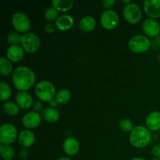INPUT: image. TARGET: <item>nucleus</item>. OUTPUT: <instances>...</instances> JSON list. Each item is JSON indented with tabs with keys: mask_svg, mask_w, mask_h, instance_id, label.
<instances>
[{
	"mask_svg": "<svg viewBox=\"0 0 160 160\" xmlns=\"http://www.w3.org/2000/svg\"><path fill=\"white\" fill-rule=\"evenodd\" d=\"M12 79V83L17 90L20 92H26L34 85L35 75L31 69L20 66L14 70Z\"/></svg>",
	"mask_w": 160,
	"mask_h": 160,
	"instance_id": "1",
	"label": "nucleus"
},
{
	"mask_svg": "<svg viewBox=\"0 0 160 160\" xmlns=\"http://www.w3.org/2000/svg\"><path fill=\"white\" fill-rule=\"evenodd\" d=\"M150 131L144 126H136L129 135V142L131 145L138 148L146 147L151 142Z\"/></svg>",
	"mask_w": 160,
	"mask_h": 160,
	"instance_id": "2",
	"label": "nucleus"
},
{
	"mask_svg": "<svg viewBox=\"0 0 160 160\" xmlns=\"http://www.w3.org/2000/svg\"><path fill=\"white\" fill-rule=\"evenodd\" d=\"M34 93L39 100L47 102L53 101L56 96V88L48 81H41L36 84Z\"/></svg>",
	"mask_w": 160,
	"mask_h": 160,
	"instance_id": "3",
	"label": "nucleus"
},
{
	"mask_svg": "<svg viewBox=\"0 0 160 160\" xmlns=\"http://www.w3.org/2000/svg\"><path fill=\"white\" fill-rule=\"evenodd\" d=\"M128 47L133 52L142 53L149 49L151 47V42L147 36L137 34L130 39L128 42Z\"/></svg>",
	"mask_w": 160,
	"mask_h": 160,
	"instance_id": "4",
	"label": "nucleus"
},
{
	"mask_svg": "<svg viewBox=\"0 0 160 160\" xmlns=\"http://www.w3.org/2000/svg\"><path fill=\"white\" fill-rule=\"evenodd\" d=\"M21 45L25 52L34 53L37 52L40 47V39L34 33L27 32L22 35Z\"/></svg>",
	"mask_w": 160,
	"mask_h": 160,
	"instance_id": "5",
	"label": "nucleus"
},
{
	"mask_svg": "<svg viewBox=\"0 0 160 160\" xmlns=\"http://www.w3.org/2000/svg\"><path fill=\"white\" fill-rule=\"evenodd\" d=\"M12 24L19 33H27L31 28L30 19L24 12H17L12 17Z\"/></svg>",
	"mask_w": 160,
	"mask_h": 160,
	"instance_id": "6",
	"label": "nucleus"
},
{
	"mask_svg": "<svg viewBox=\"0 0 160 160\" xmlns=\"http://www.w3.org/2000/svg\"><path fill=\"white\" fill-rule=\"evenodd\" d=\"M17 138V130L13 124L3 123L0 128V142L1 144L10 145Z\"/></svg>",
	"mask_w": 160,
	"mask_h": 160,
	"instance_id": "7",
	"label": "nucleus"
},
{
	"mask_svg": "<svg viewBox=\"0 0 160 160\" xmlns=\"http://www.w3.org/2000/svg\"><path fill=\"white\" fill-rule=\"evenodd\" d=\"M123 16L130 23H136L142 18V9L136 3L126 5L123 9Z\"/></svg>",
	"mask_w": 160,
	"mask_h": 160,
	"instance_id": "8",
	"label": "nucleus"
},
{
	"mask_svg": "<svg viewBox=\"0 0 160 160\" xmlns=\"http://www.w3.org/2000/svg\"><path fill=\"white\" fill-rule=\"evenodd\" d=\"M100 22L102 26L106 29H113L119 23L118 13L112 9H106L102 12Z\"/></svg>",
	"mask_w": 160,
	"mask_h": 160,
	"instance_id": "9",
	"label": "nucleus"
},
{
	"mask_svg": "<svg viewBox=\"0 0 160 160\" xmlns=\"http://www.w3.org/2000/svg\"><path fill=\"white\" fill-rule=\"evenodd\" d=\"M42 114L34 111H31L23 116L22 118V123L25 128L32 129L38 127L42 123Z\"/></svg>",
	"mask_w": 160,
	"mask_h": 160,
	"instance_id": "10",
	"label": "nucleus"
},
{
	"mask_svg": "<svg viewBox=\"0 0 160 160\" xmlns=\"http://www.w3.org/2000/svg\"><path fill=\"white\" fill-rule=\"evenodd\" d=\"M142 29L148 37L156 38L159 35L160 25L154 19H145L142 23Z\"/></svg>",
	"mask_w": 160,
	"mask_h": 160,
	"instance_id": "11",
	"label": "nucleus"
},
{
	"mask_svg": "<svg viewBox=\"0 0 160 160\" xmlns=\"http://www.w3.org/2000/svg\"><path fill=\"white\" fill-rule=\"evenodd\" d=\"M143 7L146 15L150 18L160 17V0H145Z\"/></svg>",
	"mask_w": 160,
	"mask_h": 160,
	"instance_id": "12",
	"label": "nucleus"
},
{
	"mask_svg": "<svg viewBox=\"0 0 160 160\" xmlns=\"http://www.w3.org/2000/svg\"><path fill=\"white\" fill-rule=\"evenodd\" d=\"M24 55L23 47L19 45H10L6 50V58L12 62H19L21 60Z\"/></svg>",
	"mask_w": 160,
	"mask_h": 160,
	"instance_id": "13",
	"label": "nucleus"
},
{
	"mask_svg": "<svg viewBox=\"0 0 160 160\" xmlns=\"http://www.w3.org/2000/svg\"><path fill=\"white\" fill-rule=\"evenodd\" d=\"M145 125L149 131H156L160 129V112L153 111L147 116Z\"/></svg>",
	"mask_w": 160,
	"mask_h": 160,
	"instance_id": "14",
	"label": "nucleus"
},
{
	"mask_svg": "<svg viewBox=\"0 0 160 160\" xmlns=\"http://www.w3.org/2000/svg\"><path fill=\"white\" fill-rule=\"evenodd\" d=\"M16 102L19 107L23 109L31 108L34 103L31 95L27 92H19L16 95Z\"/></svg>",
	"mask_w": 160,
	"mask_h": 160,
	"instance_id": "15",
	"label": "nucleus"
},
{
	"mask_svg": "<svg viewBox=\"0 0 160 160\" xmlns=\"http://www.w3.org/2000/svg\"><path fill=\"white\" fill-rule=\"evenodd\" d=\"M79 142L74 138L69 137L64 141L63 150L66 154L68 155V156H72L77 155L79 152Z\"/></svg>",
	"mask_w": 160,
	"mask_h": 160,
	"instance_id": "16",
	"label": "nucleus"
},
{
	"mask_svg": "<svg viewBox=\"0 0 160 160\" xmlns=\"http://www.w3.org/2000/svg\"><path fill=\"white\" fill-rule=\"evenodd\" d=\"M35 137L32 131L29 130H23L19 134L18 142L23 148H27L31 147L34 144Z\"/></svg>",
	"mask_w": 160,
	"mask_h": 160,
	"instance_id": "17",
	"label": "nucleus"
},
{
	"mask_svg": "<svg viewBox=\"0 0 160 160\" xmlns=\"http://www.w3.org/2000/svg\"><path fill=\"white\" fill-rule=\"evenodd\" d=\"M73 25V17L68 14H62L59 16L56 20V26L60 31H67Z\"/></svg>",
	"mask_w": 160,
	"mask_h": 160,
	"instance_id": "18",
	"label": "nucleus"
},
{
	"mask_svg": "<svg viewBox=\"0 0 160 160\" xmlns=\"http://www.w3.org/2000/svg\"><path fill=\"white\" fill-rule=\"evenodd\" d=\"M42 119L48 123H56L59 119V112L53 107H46L42 111Z\"/></svg>",
	"mask_w": 160,
	"mask_h": 160,
	"instance_id": "19",
	"label": "nucleus"
},
{
	"mask_svg": "<svg viewBox=\"0 0 160 160\" xmlns=\"http://www.w3.org/2000/svg\"><path fill=\"white\" fill-rule=\"evenodd\" d=\"M70 97L71 94L70 91L67 89H61L56 93L54 100L50 103L52 105V106H55L56 105H64L70 101Z\"/></svg>",
	"mask_w": 160,
	"mask_h": 160,
	"instance_id": "20",
	"label": "nucleus"
},
{
	"mask_svg": "<svg viewBox=\"0 0 160 160\" xmlns=\"http://www.w3.org/2000/svg\"><path fill=\"white\" fill-rule=\"evenodd\" d=\"M96 25V21L92 16H85L83 17L79 21V28L81 31L84 32H90Z\"/></svg>",
	"mask_w": 160,
	"mask_h": 160,
	"instance_id": "21",
	"label": "nucleus"
},
{
	"mask_svg": "<svg viewBox=\"0 0 160 160\" xmlns=\"http://www.w3.org/2000/svg\"><path fill=\"white\" fill-rule=\"evenodd\" d=\"M73 2L72 0H53L52 6L58 11L67 12L72 8Z\"/></svg>",
	"mask_w": 160,
	"mask_h": 160,
	"instance_id": "22",
	"label": "nucleus"
},
{
	"mask_svg": "<svg viewBox=\"0 0 160 160\" xmlns=\"http://www.w3.org/2000/svg\"><path fill=\"white\" fill-rule=\"evenodd\" d=\"M0 155L3 160H11L14 156V149L12 145L0 144Z\"/></svg>",
	"mask_w": 160,
	"mask_h": 160,
	"instance_id": "23",
	"label": "nucleus"
},
{
	"mask_svg": "<svg viewBox=\"0 0 160 160\" xmlns=\"http://www.w3.org/2000/svg\"><path fill=\"white\" fill-rule=\"evenodd\" d=\"M12 70V65L11 61H9L7 58H0V73L2 76H8L11 73Z\"/></svg>",
	"mask_w": 160,
	"mask_h": 160,
	"instance_id": "24",
	"label": "nucleus"
},
{
	"mask_svg": "<svg viewBox=\"0 0 160 160\" xmlns=\"http://www.w3.org/2000/svg\"><path fill=\"white\" fill-rule=\"evenodd\" d=\"M2 109L5 113L9 116H16L19 113L20 107L13 102H6L2 105Z\"/></svg>",
	"mask_w": 160,
	"mask_h": 160,
	"instance_id": "25",
	"label": "nucleus"
},
{
	"mask_svg": "<svg viewBox=\"0 0 160 160\" xmlns=\"http://www.w3.org/2000/svg\"><path fill=\"white\" fill-rule=\"evenodd\" d=\"M12 90L10 86L6 82L0 83V99L2 102H6V100L9 99L11 97Z\"/></svg>",
	"mask_w": 160,
	"mask_h": 160,
	"instance_id": "26",
	"label": "nucleus"
},
{
	"mask_svg": "<svg viewBox=\"0 0 160 160\" xmlns=\"http://www.w3.org/2000/svg\"><path fill=\"white\" fill-rule=\"evenodd\" d=\"M119 126H120V129L123 131H125V132L131 133L132 130L134 128L133 122L128 118L121 119V120L119 123Z\"/></svg>",
	"mask_w": 160,
	"mask_h": 160,
	"instance_id": "27",
	"label": "nucleus"
},
{
	"mask_svg": "<svg viewBox=\"0 0 160 160\" xmlns=\"http://www.w3.org/2000/svg\"><path fill=\"white\" fill-rule=\"evenodd\" d=\"M21 38L22 35H20L19 32L16 31L10 32L6 38L8 43L10 44V45H17L19 43H21Z\"/></svg>",
	"mask_w": 160,
	"mask_h": 160,
	"instance_id": "28",
	"label": "nucleus"
},
{
	"mask_svg": "<svg viewBox=\"0 0 160 160\" xmlns=\"http://www.w3.org/2000/svg\"><path fill=\"white\" fill-rule=\"evenodd\" d=\"M45 18L48 21H54V20H57L58 17V10H56L53 6H50L48 7L45 11Z\"/></svg>",
	"mask_w": 160,
	"mask_h": 160,
	"instance_id": "29",
	"label": "nucleus"
},
{
	"mask_svg": "<svg viewBox=\"0 0 160 160\" xmlns=\"http://www.w3.org/2000/svg\"><path fill=\"white\" fill-rule=\"evenodd\" d=\"M42 107H43V104H42V101H40V100H37V101L34 102V103H33L32 108L34 112H38L39 111L42 110Z\"/></svg>",
	"mask_w": 160,
	"mask_h": 160,
	"instance_id": "30",
	"label": "nucleus"
},
{
	"mask_svg": "<svg viewBox=\"0 0 160 160\" xmlns=\"http://www.w3.org/2000/svg\"><path fill=\"white\" fill-rule=\"evenodd\" d=\"M152 154L156 159H160V145H155L152 148Z\"/></svg>",
	"mask_w": 160,
	"mask_h": 160,
	"instance_id": "31",
	"label": "nucleus"
},
{
	"mask_svg": "<svg viewBox=\"0 0 160 160\" xmlns=\"http://www.w3.org/2000/svg\"><path fill=\"white\" fill-rule=\"evenodd\" d=\"M56 28V24H53L52 23H48L47 24H45V31H46L47 33H50V34H52V33H53L55 31Z\"/></svg>",
	"mask_w": 160,
	"mask_h": 160,
	"instance_id": "32",
	"label": "nucleus"
},
{
	"mask_svg": "<svg viewBox=\"0 0 160 160\" xmlns=\"http://www.w3.org/2000/svg\"><path fill=\"white\" fill-rule=\"evenodd\" d=\"M115 0H103L102 1V5L106 9H110L115 5Z\"/></svg>",
	"mask_w": 160,
	"mask_h": 160,
	"instance_id": "33",
	"label": "nucleus"
},
{
	"mask_svg": "<svg viewBox=\"0 0 160 160\" xmlns=\"http://www.w3.org/2000/svg\"><path fill=\"white\" fill-rule=\"evenodd\" d=\"M28 155H29V152H28V151L26 148H22L20 151V152H19V156H20V159L22 160L26 159L28 157Z\"/></svg>",
	"mask_w": 160,
	"mask_h": 160,
	"instance_id": "34",
	"label": "nucleus"
},
{
	"mask_svg": "<svg viewBox=\"0 0 160 160\" xmlns=\"http://www.w3.org/2000/svg\"><path fill=\"white\" fill-rule=\"evenodd\" d=\"M154 43L157 45L158 47H160V35L157 36L156 38H155L154 40Z\"/></svg>",
	"mask_w": 160,
	"mask_h": 160,
	"instance_id": "35",
	"label": "nucleus"
},
{
	"mask_svg": "<svg viewBox=\"0 0 160 160\" xmlns=\"http://www.w3.org/2000/svg\"><path fill=\"white\" fill-rule=\"evenodd\" d=\"M57 160H72V159L69 157H61L59 158V159H58Z\"/></svg>",
	"mask_w": 160,
	"mask_h": 160,
	"instance_id": "36",
	"label": "nucleus"
},
{
	"mask_svg": "<svg viewBox=\"0 0 160 160\" xmlns=\"http://www.w3.org/2000/svg\"><path fill=\"white\" fill-rule=\"evenodd\" d=\"M131 160H146V159H143V158H141V157H136V158H134V159H132Z\"/></svg>",
	"mask_w": 160,
	"mask_h": 160,
	"instance_id": "37",
	"label": "nucleus"
},
{
	"mask_svg": "<svg viewBox=\"0 0 160 160\" xmlns=\"http://www.w3.org/2000/svg\"><path fill=\"white\" fill-rule=\"evenodd\" d=\"M123 2L127 3V5H128V4H130V3H131V2L130 1V0H123Z\"/></svg>",
	"mask_w": 160,
	"mask_h": 160,
	"instance_id": "38",
	"label": "nucleus"
},
{
	"mask_svg": "<svg viewBox=\"0 0 160 160\" xmlns=\"http://www.w3.org/2000/svg\"><path fill=\"white\" fill-rule=\"evenodd\" d=\"M157 59H158V61H159V62H160V52H159V54H158V57H157Z\"/></svg>",
	"mask_w": 160,
	"mask_h": 160,
	"instance_id": "39",
	"label": "nucleus"
},
{
	"mask_svg": "<svg viewBox=\"0 0 160 160\" xmlns=\"http://www.w3.org/2000/svg\"><path fill=\"white\" fill-rule=\"evenodd\" d=\"M151 160H159V159H156V158H153L152 159H151Z\"/></svg>",
	"mask_w": 160,
	"mask_h": 160,
	"instance_id": "40",
	"label": "nucleus"
},
{
	"mask_svg": "<svg viewBox=\"0 0 160 160\" xmlns=\"http://www.w3.org/2000/svg\"><path fill=\"white\" fill-rule=\"evenodd\" d=\"M159 160H160V159H159Z\"/></svg>",
	"mask_w": 160,
	"mask_h": 160,
	"instance_id": "41",
	"label": "nucleus"
}]
</instances>
